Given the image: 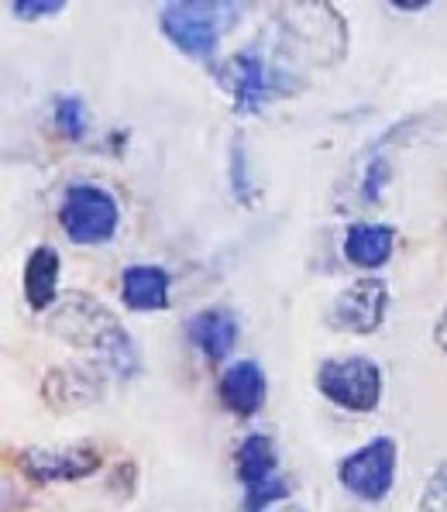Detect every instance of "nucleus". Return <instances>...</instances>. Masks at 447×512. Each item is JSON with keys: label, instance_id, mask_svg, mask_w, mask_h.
I'll use <instances>...</instances> for the list:
<instances>
[{"label": "nucleus", "instance_id": "f8f14e48", "mask_svg": "<svg viewBox=\"0 0 447 512\" xmlns=\"http://www.w3.org/2000/svg\"><path fill=\"white\" fill-rule=\"evenodd\" d=\"M217 396H221V403L231 416L252 420L265 406L269 378H265L258 361H234V365H227L221 378H217Z\"/></svg>", "mask_w": 447, "mask_h": 512}, {"label": "nucleus", "instance_id": "aec40b11", "mask_svg": "<svg viewBox=\"0 0 447 512\" xmlns=\"http://www.w3.org/2000/svg\"><path fill=\"white\" fill-rule=\"evenodd\" d=\"M231 183H234V196H238L245 207H252V176H248V165H245V145L241 138H234L231 145Z\"/></svg>", "mask_w": 447, "mask_h": 512}, {"label": "nucleus", "instance_id": "412c9836", "mask_svg": "<svg viewBox=\"0 0 447 512\" xmlns=\"http://www.w3.org/2000/svg\"><path fill=\"white\" fill-rule=\"evenodd\" d=\"M389 7L399 14H417V11H427L430 0H389Z\"/></svg>", "mask_w": 447, "mask_h": 512}, {"label": "nucleus", "instance_id": "9b49d317", "mask_svg": "<svg viewBox=\"0 0 447 512\" xmlns=\"http://www.w3.org/2000/svg\"><path fill=\"white\" fill-rule=\"evenodd\" d=\"M107 392L104 372L100 368H83V365H59L45 375L42 396L56 413H73V409L97 406Z\"/></svg>", "mask_w": 447, "mask_h": 512}, {"label": "nucleus", "instance_id": "ddd939ff", "mask_svg": "<svg viewBox=\"0 0 447 512\" xmlns=\"http://www.w3.org/2000/svg\"><path fill=\"white\" fill-rule=\"evenodd\" d=\"M186 337L196 351L207 361H224L231 358L234 344H238V317L224 306H207V310H196L186 320Z\"/></svg>", "mask_w": 447, "mask_h": 512}, {"label": "nucleus", "instance_id": "1a4fd4ad", "mask_svg": "<svg viewBox=\"0 0 447 512\" xmlns=\"http://www.w3.org/2000/svg\"><path fill=\"white\" fill-rule=\"evenodd\" d=\"M104 454L93 444L66 447H25L14 454V468L28 485H69L97 475Z\"/></svg>", "mask_w": 447, "mask_h": 512}, {"label": "nucleus", "instance_id": "7ed1b4c3", "mask_svg": "<svg viewBox=\"0 0 447 512\" xmlns=\"http://www.w3.org/2000/svg\"><path fill=\"white\" fill-rule=\"evenodd\" d=\"M214 76L221 83V90L231 97L238 114H258L272 100L303 90V80H296V73L269 62L258 49H241L227 55Z\"/></svg>", "mask_w": 447, "mask_h": 512}, {"label": "nucleus", "instance_id": "39448f33", "mask_svg": "<svg viewBox=\"0 0 447 512\" xmlns=\"http://www.w3.org/2000/svg\"><path fill=\"white\" fill-rule=\"evenodd\" d=\"M317 389L327 403L348 413H372L382 399V368L365 354L327 358L317 368Z\"/></svg>", "mask_w": 447, "mask_h": 512}, {"label": "nucleus", "instance_id": "f03ea898", "mask_svg": "<svg viewBox=\"0 0 447 512\" xmlns=\"http://www.w3.org/2000/svg\"><path fill=\"white\" fill-rule=\"evenodd\" d=\"M245 7L234 0H169L159 7V31L172 49L196 62L214 59L227 31L238 28Z\"/></svg>", "mask_w": 447, "mask_h": 512}, {"label": "nucleus", "instance_id": "6e6552de", "mask_svg": "<svg viewBox=\"0 0 447 512\" xmlns=\"http://www.w3.org/2000/svg\"><path fill=\"white\" fill-rule=\"evenodd\" d=\"M234 471L245 488V512H265L272 502L286 499L289 482L279 475V454L272 437L248 433L234 451Z\"/></svg>", "mask_w": 447, "mask_h": 512}, {"label": "nucleus", "instance_id": "f257e3e1", "mask_svg": "<svg viewBox=\"0 0 447 512\" xmlns=\"http://www.w3.org/2000/svg\"><path fill=\"white\" fill-rule=\"evenodd\" d=\"M49 334H56L59 341L73 344L86 354L100 361V368L107 372L131 378L141 368V354L135 337L128 334V327L114 317V310H107L104 303H97L86 293H73L69 299H62L56 310L45 320Z\"/></svg>", "mask_w": 447, "mask_h": 512}, {"label": "nucleus", "instance_id": "2eb2a0df", "mask_svg": "<svg viewBox=\"0 0 447 512\" xmlns=\"http://www.w3.org/2000/svg\"><path fill=\"white\" fill-rule=\"evenodd\" d=\"M172 275L162 265H128L121 272V299L135 313L169 310Z\"/></svg>", "mask_w": 447, "mask_h": 512}, {"label": "nucleus", "instance_id": "0eeeda50", "mask_svg": "<svg viewBox=\"0 0 447 512\" xmlns=\"http://www.w3.org/2000/svg\"><path fill=\"white\" fill-rule=\"evenodd\" d=\"M399 447L392 437H372L337 461V482L362 502H382L396 485Z\"/></svg>", "mask_w": 447, "mask_h": 512}, {"label": "nucleus", "instance_id": "6ab92c4d", "mask_svg": "<svg viewBox=\"0 0 447 512\" xmlns=\"http://www.w3.org/2000/svg\"><path fill=\"white\" fill-rule=\"evenodd\" d=\"M11 14L18 21H45V18H56V14L66 11V0H11Z\"/></svg>", "mask_w": 447, "mask_h": 512}, {"label": "nucleus", "instance_id": "f3484780", "mask_svg": "<svg viewBox=\"0 0 447 512\" xmlns=\"http://www.w3.org/2000/svg\"><path fill=\"white\" fill-rule=\"evenodd\" d=\"M52 124L66 141H83L86 131H90V107H86L83 97H56L52 104Z\"/></svg>", "mask_w": 447, "mask_h": 512}, {"label": "nucleus", "instance_id": "4468645a", "mask_svg": "<svg viewBox=\"0 0 447 512\" xmlns=\"http://www.w3.org/2000/svg\"><path fill=\"white\" fill-rule=\"evenodd\" d=\"M396 251V227L392 224H375V220H358L344 234V258L348 265L365 272H375L392 258Z\"/></svg>", "mask_w": 447, "mask_h": 512}, {"label": "nucleus", "instance_id": "9d476101", "mask_svg": "<svg viewBox=\"0 0 447 512\" xmlns=\"http://www.w3.org/2000/svg\"><path fill=\"white\" fill-rule=\"evenodd\" d=\"M389 310V286L379 275H362V279L348 282L341 293L334 296L331 310H327V327L337 334H355L368 337L382 327Z\"/></svg>", "mask_w": 447, "mask_h": 512}, {"label": "nucleus", "instance_id": "423d86ee", "mask_svg": "<svg viewBox=\"0 0 447 512\" xmlns=\"http://www.w3.org/2000/svg\"><path fill=\"white\" fill-rule=\"evenodd\" d=\"M59 227L73 244H107L121 227V207L111 189L76 183L62 193Z\"/></svg>", "mask_w": 447, "mask_h": 512}, {"label": "nucleus", "instance_id": "4be33fe9", "mask_svg": "<svg viewBox=\"0 0 447 512\" xmlns=\"http://www.w3.org/2000/svg\"><path fill=\"white\" fill-rule=\"evenodd\" d=\"M434 344L447 354V306L441 310V317H437V324H434Z\"/></svg>", "mask_w": 447, "mask_h": 512}, {"label": "nucleus", "instance_id": "a211bd4d", "mask_svg": "<svg viewBox=\"0 0 447 512\" xmlns=\"http://www.w3.org/2000/svg\"><path fill=\"white\" fill-rule=\"evenodd\" d=\"M417 512H447V458L430 471L417 499Z\"/></svg>", "mask_w": 447, "mask_h": 512}, {"label": "nucleus", "instance_id": "20e7f679", "mask_svg": "<svg viewBox=\"0 0 447 512\" xmlns=\"http://www.w3.org/2000/svg\"><path fill=\"white\" fill-rule=\"evenodd\" d=\"M282 45L303 55L310 66H337L348 52V25L334 4H286L279 7Z\"/></svg>", "mask_w": 447, "mask_h": 512}, {"label": "nucleus", "instance_id": "dca6fc26", "mask_svg": "<svg viewBox=\"0 0 447 512\" xmlns=\"http://www.w3.org/2000/svg\"><path fill=\"white\" fill-rule=\"evenodd\" d=\"M59 272H62V258L52 244H38V248H31L28 262H25V303H28V310H35V313L56 310Z\"/></svg>", "mask_w": 447, "mask_h": 512}]
</instances>
